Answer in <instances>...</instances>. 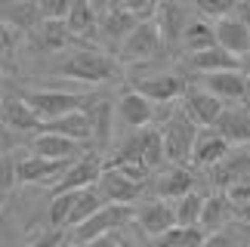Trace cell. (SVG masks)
Returning a JSON list of instances; mask_svg holds the SVG:
<instances>
[{"mask_svg": "<svg viewBox=\"0 0 250 247\" xmlns=\"http://www.w3.org/2000/svg\"><path fill=\"white\" fill-rule=\"evenodd\" d=\"M59 74L81 83H108L121 74V62L99 46H81L59 65Z\"/></svg>", "mask_w": 250, "mask_h": 247, "instance_id": "obj_1", "label": "cell"}, {"mask_svg": "<svg viewBox=\"0 0 250 247\" xmlns=\"http://www.w3.org/2000/svg\"><path fill=\"white\" fill-rule=\"evenodd\" d=\"M25 99V105L34 111L41 121L62 118L68 111H83L90 108L99 96H86V93H65V90H25L19 93Z\"/></svg>", "mask_w": 250, "mask_h": 247, "instance_id": "obj_2", "label": "cell"}, {"mask_svg": "<svg viewBox=\"0 0 250 247\" xmlns=\"http://www.w3.org/2000/svg\"><path fill=\"white\" fill-rule=\"evenodd\" d=\"M198 130H201V127L186 115V111H170V118L164 121V130H161V142H164V161L186 167V164H188V155H191V145H195Z\"/></svg>", "mask_w": 250, "mask_h": 247, "instance_id": "obj_3", "label": "cell"}, {"mask_svg": "<svg viewBox=\"0 0 250 247\" xmlns=\"http://www.w3.org/2000/svg\"><path fill=\"white\" fill-rule=\"evenodd\" d=\"M133 216H136V210H133L130 204H105V207H99L93 216H86L81 226H74L71 241H74V244H86V241L99 238V235L118 232V229H124L127 223H133Z\"/></svg>", "mask_w": 250, "mask_h": 247, "instance_id": "obj_4", "label": "cell"}, {"mask_svg": "<svg viewBox=\"0 0 250 247\" xmlns=\"http://www.w3.org/2000/svg\"><path fill=\"white\" fill-rule=\"evenodd\" d=\"M188 81L176 71H158V74H142V78H130V90L148 99L151 105H173L182 99Z\"/></svg>", "mask_w": 250, "mask_h": 247, "instance_id": "obj_5", "label": "cell"}, {"mask_svg": "<svg viewBox=\"0 0 250 247\" xmlns=\"http://www.w3.org/2000/svg\"><path fill=\"white\" fill-rule=\"evenodd\" d=\"M161 50H164V41H161V31H158L155 19H142V22L118 43V56H121L124 62H148V59H158Z\"/></svg>", "mask_w": 250, "mask_h": 247, "instance_id": "obj_6", "label": "cell"}, {"mask_svg": "<svg viewBox=\"0 0 250 247\" xmlns=\"http://www.w3.org/2000/svg\"><path fill=\"white\" fill-rule=\"evenodd\" d=\"M102 173V158L99 151H86V155L74 158L68 170L53 183V195H62V192H81V188H90L96 185V179Z\"/></svg>", "mask_w": 250, "mask_h": 247, "instance_id": "obj_7", "label": "cell"}, {"mask_svg": "<svg viewBox=\"0 0 250 247\" xmlns=\"http://www.w3.org/2000/svg\"><path fill=\"white\" fill-rule=\"evenodd\" d=\"M201 90H207L210 96H216L219 102H241L250 93V78L235 68V71H213L201 78Z\"/></svg>", "mask_w": 250, "mask_h": 247, "instance_id": "obj_8", "label": "cell"}, {"mask_svg": "<svg viewBox=\"0 0 250 247\" xmlns=\"http://www.w3.org/2000/svg\"><path fill=\"white\" fill-rule=\"evenodd\" d=\"M96 188H99V195L108 204H130V207L142 198V192H146V185L127 179L124 173H118L114 167H102L99 179H96Z\"/></svg>", "mask_w": 250, "mask_h": 247, "instance_id": "obj_9", "label": "cell"}, {"mask_svg": "<svg viewBox=\"0 0 250 247\" xmlns=\"http://www.w3.org/2000/svg\"><path fill=\"white\" fill-rule=\"evenodd\" d=\"M71 161H50L41 155H28L22 161H16V183L22 185H41V183H56Z\"/></svg>", "mask_w": 250, "mask_h": 247, "instance_id": "obj_10", "label": "cell"}, {"mask_svg": "<svg viewBox=\"0 0 250 247\" xmlns=\"http://www.w3.org/2000/svg\"><path fill=\"white\" fill-rule=\"evenodd\" d=\"M229 148L232 145H229L213 127H201L198 136H195V145H191L188 161H191V167H213L229 155Z\"/></svg>", "mask_w": 250, "mask_h": 247, "instance_id": "obj_11", "label": "cell"}, {"mask_svg": "<svg viewBox=\"0 0 250 247\" xmlns=\"http://www.w3.org/2000/svg\"><path fill=\"white\" fill-rule=\"evenodd\" d=\"M213 170V183L219 188H229L232 183H244V179H250V145H241V148H229V155L219 161V164L210 167Z\"/></svg>", "mask_w": 250, "mask_h": 247, "instance_id": "obj_12", "label": "cell"}, {"mask_svg": "<svg viewBox=\"0 0 250 247\" xmlns=\"http://www.w3.org/2000/svg\"><path fill=\"white\" fill-rule=\"evenodd\" d=\"M155 13H158L155 25L161 31L164 46L179 43V37H182V31H186V25H188V13H186V6H182V0H161Z\"/></svg>", "mask_w": 250, "mask_h": 247, "instance_id": "obj_13", "label": "cell"}, {"mask_svg": "<svg viewBox=\"0 0 250 247\" xmlns=\"http://www.w3.org/2000/svg\"><path fill=\"white\" fill-rule=\"evenodd\" d=\"M182 102H186V115L198 124V127H213L219 111H223V102H219L216 96H210L207 90L201 87H186V93H182Z\"/></svg>", "mask_w": 250, "mask_h": 247, "instance_id": "obj_14", "label": "cell"}, {"mask_svg": "<svg viewBox=\"0 0 250 247\" xmlns=\"http://www.w3.org/2000/svg\"><path fill=\"white\" fill-rule=\"evenodd\" d=\"M0 121L13 133H37L41 130V118L25 105L22 96H13V93L0 96Z\"/></svg>", "mask_w": 250, "mask_h": 247, "instance_id": "obj_15", "label": "cell"}, {"mask_svg": "<svg viewBox=\"0 0 250 247\" xmlns=\"http://www.w3.org/2000/svg\"><path fill=\"white\" fill-rule=\"evenodd\" d=\"M213 34H216V46H223L226 53L238 56V59H241V56L250 50V31H247V25H244L238 16L216 19Z\"/></svg>", "mask_w": 250, "mask_h": 247, "instance_id": "obj_16", "label": "cell"}, {"mask_svg": "<svg viewBox=\"0 0 250 247\" xmlns=\"http://www.w3.org/2000/svg\"><path fill=\"white\" fill-rule=\"evenodd\" d=\"M41 130L59 133V136H68L74 142H90L93 139V121H90V111L86 108L83 111H68V115L53 118V121H41Z\"/></svg>", "mask_w": 250, "mask_h": 247, "instance_id": "obj_17", "label": "cell"}, {"mask_svg": "<svg viewBox=\"0 0 250 247\" xmlns=\"http://www.w3.org/2000/svg\"><path fill=\"white\" fill-rule=\"evenodd\" d=\"M118 118H121V124H127L133 130H142V127H148V124L155 121V105L127 87L118 96Z\"/></svg>", "mask_w": 250, "mask_h": 247, "instance_id": "obj_18", "label": "cell"}, {"mask_svg": "<svg viewBox=\"0 0 250 247\" xmlns=\"http://www.w3.org/2000/svg\"><path fill=\"white\" fill-rule=\"evenodd\" d=\"M133 220L139 223V229L148 235V238H158L167 229L176 226V216H173V204L170 201H148L142 210H136Z\"/></svg>", "mask_w": 250, "mask_h": 247, "instance_id": "obj_19", "label": "cell"}, {"mask_svg": "<svg viewBox=\"0 0 250 247\" xmlns=\"http://www.w3.org/2000/svg\"><path fill=\"white\" fill-rule=\"evenodd\" d=\"M213 130L229 145H250V111L241 108H223L213 124Z\"/></svg>", "mask_w": 250, "mask_h": 247, "instance_id": "obj_20", "label": "cell"}, {"mask_svg": "<svg viewBox=\"0 0 250 247\" xmlns=\"http://www.w3.org/2000/svg\"><path fill=\"white\" fill-rule=\"evenodd\" d=\"M31 155H41V158H50V161H74L81 151V142H74L68 136H59V133H46L41 130L31 142Z\"/></svg>", "mask_w": 250, "mask_h": 247, "instance_id": "obj_21", "label": "cell"}, {"mask_svg": "<svg viewBox=\"0 0 250 247\" xmlns=\"http://www.w3.org/2000/svg\"><path fill=\"white\" fill-rule=\"evenodd\" d=\"M62 22H65V28H68V34L74 41H86V37H93L99 31V16L90 9L86 0H71V6H68Z\"/></svg>", "mask_w": 250, "mask_h": 247, "instance_id": "obj_22", "label": "cell"}, {"mask_svg": "<svg viewBox=\"0 0 250 247\" xmlns=\"http://www.w3.org/2000/svg\"><path fill=\"white\" fill-rule=\"evenodd\" d=\"M235 216V207L229 204L226 195H207L204 198V207H201V220H198V229L210 235V232H219L223 226Z\"/></svg>", "mask_w": 250, "mask_h": 247, "instance_id": "obj_23", "label": "cell"}, {"mask_svg": "<svg viewBox=\"0 0 250 247\" xmlns=\"http://www.w3.org/2000/svg\"><path fill=\"white\" fill-rule=\"evenodd\" d=\"M188 65L195 71H201V74H213V71H235V68H241V59L232 56V53H226L223 46H210V50L191 53Z\"/></svg>", "mask_w": 250, "mask_h": 247, "instance_id": "obj_24", "label": "cell"}, {"mask_svg": "<svg viewBox=\"0 0 250 247\" xmlns=\"http://www.w3.org/2000/svg\"><path fill=\"white\" fill-rule=\"evenodd\" d=\"M195 188V173L188 167H179L173 164L170 170H164L158 179V198L161 201H170V198H182Z\"/></svg>", "mask_w": 250, "mask_h": 247, "instance_id": "obj_25", "label": "cell"}, {"mask_svg": "<svg viewBox=\"0 0 250 247\" xmlns=\"http://www.w3.org/2000/svg\"><path fill=\"white\" fill-rule=\"evenodd\" d=\"M34 37H37V46H41V50H46V53H59V50H65L68 43H78V41L68 34V28H65L62 19H43V22L34 28Z\"/></svg>", "mask_w": 250, "mask_h": 247, "instance_id": "obj_26", "label": "cell"}, {"mask_svg": "<svg viewBox=\"0 0 250 247\" xmlns=\"http://www.w3.org/2000/svg\"><path fill=\"white\" fill-rule=\"evenodd\" d=\"M142 22V19H136L133 13H127L124 6H114V9H108V13L102 16V22H99V31L108 37L111 43H121L124 37H127L133 28H136Z\"/></svg>", "mask_w": 250, "mask_h": 247, "instance_id": "obj_27", "label": "cell"}, {"mask_svg": "<svg viewBox=\"0 0 250 247\" xmlns=\"http://www.w3.org/2000/svg\"><path fill=\"white\" fill-rule=\"evenodd\" d=\"M108 201L99 195V188L90 185V188H81L78 198H74V207H71V213H68V223H65V229H74V226H81L86 216H93L99 207H105Z\"/></svg>", "mask_w": 250, "mask_h": 247, "instance_id": "obj_28", "label": "cell"}, {"mask_svg": "<svg viewBox=\"0 0 250 247\" xmlns=\"http://www.w3.org/2000/svg\"><path fill=\"white\" fill-rule=\"evenodd\" d=\"M179 43L186 46V50L198 53V50H210V46H216V34H213V25L204 22V19H188L186 31H182Z\"/></svg>", "mask_w": 250, "mask_h": 247, "instance_id": "obj_29", "label": "cell"}, {"mask_svg": "<svg viewBox=\"0 0 250 247\" xmlns=\"http://www.w3.org/2000/svg\"><path fill=\"white\" fill-rule=\"evenodd\" d=\"M201 241H204V232L198 226H173L155 238V247H201Z\"/></svg>", "mask_w": 250, "mask_h": 247, "instance_id": "obj_30", "label": "cell"}, {"mask_svg": "<svg viewBox=\"0 0 250 247\" xmlns=\"http://www.w3.org/2000/svg\"><path fill=\"white\" fill-rule=\"evenodd\" d=\"M204 192H195L191 188L188 195L176 198V204H173V216H176V226H198L201 220V207H204Z\"/></svg>", "mask_w": 250, "mask_h": 247, "instance_id": "obj_31", "label": "cell"}, {"mask_svg": "<svg viewBox=\"0 0 250 247\" xmlns=\"http://www.w3.org/2000/svg\"><path fill=\"white\" fill-rule=\"evenodd\" d=\"M6 25L9 28H25V31H34L41 25V13H37L34 0H16L13 6H6Z\"/></svg>", "mask_w": 250, "mask_h": 247, "instance_id": "obj_32", "label": "cell"}, {"mask_svg": "<svg viewBox=\"0 0 250 247\" xmlns=\"http://www.w3.org/2000/svg\"><path fill=\"white\" fill-rule=\"evenodd\" d=\"M86 111H90V121H93V139L99 145H105L111 139V102L96 99Z\"/></svg>", "mask_w": 250, "mask_h": 247, "instance_id": "obj_33", "label": "cell"}, {"mask_svg": "<svg viewBox=\"0 0 250 247\" xmlns=\"http://www.w3.org/2000/svg\"><path fill=\"white\" fill-rule=\"evenodd\" d=\"M74 198L78 192H62V195H53V204H50V226L53 229H65V223H68V213L74 207Z\"/></svg>", "mask_w": 250, "mask_h": 247, "instance_id": "obj_34", "label": "cell"}, {"mask_svg": "<svg viewBox=\"0 0 250 247\" xmlns=\"http://www.w3.org/2000/svg\"><path fill=\"white\" fill-rule=\"evenodd\" d=\"M191 3L198 6V13L201 16H207V19H226V16H235V6H238V0H191Z\"/></svg>", "mask_w": 250, "mask_h": 247, "instance_id": "obj_35", "label": "cell"}, {"mask_svg": "<svg viewBox=\"0 0 250 247\" xmlns=\"http://www.w3.org/2000/svg\"><path fill=\"white\" fill-rule=\"evenodd\" d=\"M13 185H16V158H13V151H9V155H0V198Z\"/></svg>", "mask_w": 250, "mask_h": 247, "instance_id": "obj_36", "label": "cell"}, {"mask_svg": "<svg viewBox=\"0 0 250 247\" xmlns=\"http://www.w3.org/2000/svg\"><path fill=\"white\" fill-rule=\"evenodd\" d=\"M37 3V13H41V22L43 19H65L71 0H34Z\"/></svg>", "mask_w": 250, "mask_h": 247, "instance_id": "obj_37", "label": "cell"}, {"mask_svg": "<svg viewBox=\"0 0 250 247\" xmlns=\"http://www.w3.org/2000/svg\"><path fill=\"white\" fill-rule=\"evenodd\" d=\"M223 195L229 198V204H232L235 210H238V207H244L250 201V179H244V183H232Z\"/></svg>", "mask_w": 250, "mask_h": 247, "instance_id": "obj_38", "label": "cell"}, {"mask_svg": "<svg viewBox=\"0 0 250 247\" xmlns=\"http://www.w3.org/2000/svg\"><path fill=\"white\" fill-rule=\"evenodd\" d=\"M118 173H124L127 179H133V183H139V185H148V179H151V170L148 167H142V164H111Z\"/></svg>", "mask_w": 250, "mask_h": 247, "instance_id": "obj_39", "label": "cell"}, {"mask_svg": "<svg viewBox=\"0 0 250 247\" xmlns=\"http://www.w3.org/2000/svg\"><path fill=\"white\" fill-rule=\"evenodd\" d=\"M158 3L161 0H121V6L127 9V13H133L136 19H148L158 9Z\"/></svg>", "mask_w": 250, "mask_h": 247, "instance_id": "obj_40", "label": "cell"}, {"mask_svg": "<svg viewBox=\"0 0 250 247\" xmlns=\"http://www.w3.org/2000/svg\"><path fill=\"white\" fill-rule=\"evenodd\" d=\"M13 53H16V31L0 19V62L9 59Z\"/></svg>", "mask_w": 250, "mask_h": 247, "instance_id": "obj_41", "label": "cell"}, {"mask_svg": "<svg viewBox=\"0 0 250 247\" xmlns=\"http://www.w3.org/2000/svg\"><path fill=\"white\" fill-rule=\"evenodd\" d=\"M59 244H62V232H59V229H50L46 235H41L37 241L25 244V247H59Z\"/></svg>", "mask_w": 250, "mask_h": 247, "instance_id": "obj_42", "label": "cell"}, {"mask_svg": "<svg viewBox=\"0 0 250 247\" xmlns=\"http://www.w3.org/2000/svg\"><path fill=\"white\" fill-rule=\"evenodd\" d=\"M13 148H16V133L0 121V155H9Z\"/></svg>", "mask_w": 250, "mask_h": 247, "instance_id": "obj_43", "label": "cell"}, {"mask_svg": "<svg viewBox=\"0 0 250 247\" xmlns=\"http://www.w3.org/2000/svg\"><path fill=\"white\" fill-rule=\"evenodd\" d=\"M201 247H232V241H229L226 232H210V235H204Z\"/></svg>", "mask_w": 250, "mask_h": 247, "instance_id": "obj_44", "label": "cell"}, {"mask_svg": "<svg viewBox=\"0 0 250 247\" xmlns=\"http://www.w3.org/2000/svg\"><path fill=\"white\" fill-rule=\"evenodd\" d=\"M118 244H121V235L118 232H108V235H99V238L86 241L83 247H118Z\"/></svg>", "mask_w": 250, "mask_h": 247, "instance_id": "obj_45", "label": "cell"}, {"mask_svg": "<svg viewBox=\"0 0 250 247\" xmlns=\"http://www.w3.org/2000/svg\"><path fill=\"white\" fill-rule=\"evenodd\" d=\"M86 3H90V9H93L96 16H105L108 9H114V6H118L114 0H86Z\"/></svg>", "mask_w": 250, "mask_h": 247, "instance_id": "obj_46", "label": "cell"}, {"mask_svg": "<svg viewBox=\"0 0 250 247\" xmlns=\"http://www.w3.org/2000/svg\"><path fill=\"white\" fill-rule=\"evenodd\" d=\"M235 13H238V19H241V22L247 25V31H250V0H238Z\"/></svg>", "mask_w": 250, "mask_h": 247, "instance_id": "obj_47", "label": "cell"}, {"mask_svg": "<svg viewBox=\"0 0 250 247\" xmlns=\"http://www.w3.org/2000/svg\"><path fill=\"white\" fill-rule=\"evenodd\" d=\"M235 220H241V223H250V201H247L244 207H238V210H235Z\"/></svg>", "mask_w": 250, "mask_h": 247, "instance_id": "obj_48", "label": "cell"}, {"mask_svg": "<svg viewBox=\"0 0 250 247\" xmlns=\"http://www.w3.org/2000/svg\"><path fill=\"white\" fill-rule=\"evenodd\" d=\"M241 71H244L247 78H250V50H247V53L241 56Z\"/></svg>", "mask_w": 250, "mask_h": 247, "instance_id": "obj_49", "label": "cell"}, {"mask_svg": "<svg viewBox=\"0 0 250 247\" xmlns=\"http://www.w3.org/2000/svg\"><path fill=\"white\" fill-rule=\"evenodd\" d=\"M118 247H142V244H136L133 238H127V235H121V244Z\"/></svg>", "mask_w": 250, "mask_h": 247, "instance_id": "obj_50", "label": "cell"}, {"mask_svg": "<svg viewBox=\"0 0 250 247\" xmlns=\"http://www.w3.org/2000/svg\"><path fill=\"white\" fill-rule=\"evenodd\" d=\"M241 229H244V232H247V235H250V223H241Z\"/></svg>", "mask_w": 250, "mask_h": 247, "instance_id": "obj_51", "label": "cell"}, {"mask_svg": "<svg viewBox=\"0 0 250 247\" xmlns=\"http://www.w3.org/2000/svg\"><path fill=\"white\" fill-rule=\"evenodd\" d=\"M0 207H3V198H0Z\"/></svg>", "mask_w": 250, "mask_h": 247, "instance_id": "obj_52", "label": "cell"}, {"mask_svg": "<svg viewBox=\"0 0 250 247\" xmlns=\"http://www.w3.org/2000/svg\"><path fill=\"white\" fill-rule=\"evenodd\" d=\"M114 3H118V6H121V0H114Z\"/></svg>", "mask_w": 250, "mask_h": 247, "instance_id": "obj_53", "label": "cell"}]
</instances>
